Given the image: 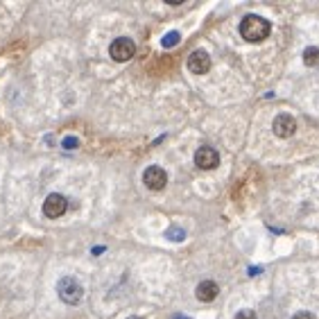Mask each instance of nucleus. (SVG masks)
Masks as SVG:
<instances>
[{"label":"nucleus","mask_w":319,"mask_h":319,"mask_svg":"<svg viewBox=\"0 0 319 319\" xmlns=\"http://www.w3.org/2000/svg\"><path fill=\"white\" fill-rule=\"evenodd\" d=\"M272 32V25L267 18L263 16H256V14H249V16L242 18V23H240V34H242V39L249 43H258V41H265L267 37H270Z\"/></svg>","instance_id":"obj_1"},{"label":"nucleus","mask_w":319,"mask_h":319,"mask_svg":"<svg viewBox=\"0 0 319 319\" xmlns=\"http://www.w3.org/2000/svg\"><path fill=\"white\" fill-rule=\"evenodd\" d=\"M57 292H59V299H61L64 303L77 306V303L82 301V297H84V287H82V283L77 281V278L64 276L57 285Z\"/></svg>","instance_id":"obj_2"},{"label":"nucleus","mask_w":319,"mask_h":319,"mask_svg":"<svg viewBox=\"0 0 319 319\" xmlns=\"http://www.w3.org/2000/svg\"><path fill=\"white\" fill-rule=\"evenodd\" d=\"M109 54H111L113 61L125 64V61H129V59L136 54V43H134L129 37H120L109 46Z\"/></svg>","instance_id":"obj_3"},{"label":"nucleus","mask_w":319,"mask_h":319,"mask_svg":"<svg viewBox=\"0 0 319 319\" xmlns=\"http://www.w3.org/2000/svg\"><path fill=\"white\" fill-rule=\"evenodd\" d=\"M68 208V199L64 195H59V192H52V195L46 197V202H43V215L50 220H57L61 218Z\"/></svg>","instance_id":"obj_4"},{"label":"nucleus","mask_w":319,"mask_h":319,"mask_svg":"<svg viewBox=\"0 0 319 319\" xmlns=\"http://www.w3.org/2000/svg\"><path fill=\"white\" fill-rule=\"evenodd\" d=\"M195 163L199 170H215L220 165V154L218 149L211 147V145H204L195 152Z\"/></svg>","instance_id":"obj_5"},{"label":"nucleus","mask_w":319,"mask_h":319,"mask_svg":"<svg viewBox=\"0 0 319 319\" xmlns=\"http://www.w3.org/2000/svg\"><path fill=\"white\" fill-rule=\"evenodd\" d=\"M143 181L149 190H163L165 183H168V172L161 165H149L143 175Z\"/></svg>","instance_id":"obj_6"},{"label":"nucleus","mask_w":319,"mask_h":319,"mask_svg":"<svg viewBox=\"0 0 319 319\" xmlns=\"http://www.w3.org/2000/svg\"><path fill=\"white\" fill-rule=\"evenodd\" d=\"M272 129H274V134H276L278 138H290L297 132V120L290 113H278L274 118V123H272Z\"/></svg>","instance_id":"obj_7"},{"label":"nucleus","mask_w":319,"mask_h":319,"mask_svg":"<svg viewBox=\"0 0 319 319\" xmlns=\"http://www.w3.org/2000/svg\"><path fill=\"white\" fill-rule=\"evenodd\" d=\"M188 68L195 75H206L208 68H211V57H208L206 50H195L188 57Z\"/></svg>","instance_id":"obj_8"},{"label":"nucleus","mask_w":319,"mask_h":319,"mask_svg":"<svg viewBox=\"0 0 319 319\" xmlns=\"http://www.w3.org/2000/svg\"><path fill=\"white\" fill-rule=\"evenodd\" d=\"M195 294H197V299H199V301L211 303L213 299L220 294V287H218V283H215V281H202L199 285H197Z\"/></svg>","instance_id":"obj_9"},{"label":"nucleus","mask_w":319,"mask_h":319,"mask_svg":"<svg viewBox=\"0 0 319 319\" xmlns=\"http://www.w3.org/2000/svg\"><path fill=\"white\" fill-rule=\"evenodd\" d=\"M303 64L306 66H317L319 64V48H315V46L306 48V52H303Z\"/></svg>","instance_id":"obj_10"},{"label":"nucleus","mask_w":319,"mask_h":319,"mask_svg":"<svg viewBox=\"0 0 319 319\" xmlns=\"http://www.w3.org/2000/svg\"><path fill=\"white\" fill-rule=\"evenodd\" d=\"M179 32H168L163 37V41H161V46H163V48H172V46H177V43H179Z\"/></svg>","instance_id":"obj_11"},{"label":"nucleus","mask_w":319,"mask_h":319,"mask_svg":"<svg viewBox=\"0 0 319 319\" xmlns=\"http://www.w3.org/2000/svg\"><path fill=\"white\" fill-rule=\"evenodd\" d=\"M168 238H170V240H177V242H181V240L186 238V231L179 229V227H172V229H168Z\"/></svg>","instance_id":"obj_12"},{"label":"nucleus","mask_w":319,"mask_h":319,"mask_svg":"<svg viewBox=\"0 0 319 319\" xmlns=\"http://www.w3.org/2000/svg\"><path fill=\"white\" fill-rule=\"evenodd\" d=\"M235 319H258V315H256L254 310L247 308V310H240V313L235 315Z\"/></svg>","instance_id":"obj_13"},{"label":"nucleus","mask_w":319,"mask_h":319,"mask_svg":"<svg viewBox=\"0 0 319 319\" xmlns=\"http://www.w3.org/2000/svg\"><path fill=\"white\" fill-rule=\"evenodd\" d=\"M77 145H80V140L75 138V136H68V138H64V147L66 149H75Z\"/></svg>","instance_id":"obj_14"},{"label":"nucleus","mask_w":319,"mask_h":319,"mask_svg":"<svg viewBox=\"0 0 319 319\" xmlns=\"http://www.w3.org/2000/svg\"><path fill=\"white\" fill-rule=\"evenodd\" d=\"M292 319H317L313 313H308V310H301V313H297Z\"/></svg>","instance_id":"obj_15"},{"label":"nucleus","mask_w":319,"mask_h":319,"mask_svg":"<svg viewBox=\"0 0 319 319\" xmlns=\"http://www.w3.org/2000/svg\"><path fill=\"white\" fill-rule=\"evenodd\" d=\"M127 319H143V317H138V315H132V317H127Z\"/></svg>","instance_id":"obj_16"}]
</instances>
